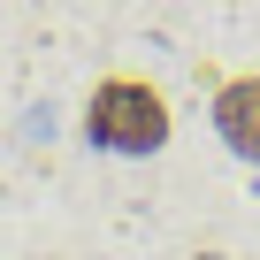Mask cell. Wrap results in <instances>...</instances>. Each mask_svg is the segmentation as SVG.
<instances>
[{"mask_svg": "<svg viewBox=\"0 0 260 260\" xmlns=\"http://www.w3.org/2000/svg\"><path fill=\"white\" fill-rule=\"evenodd\" d=\"M84 138L107 153H161L169 146V100L138 77H107L84 100Z\"/></svg>", "mask_w": 260, "mask_h": 260, "instance_id": "1", "label": "cell"}, {"mask_svg": "<svg viewBox=\"0 0 260 260\" xmlns=\"http://www.w3.org/2000/svg\"><path fill=\"white\" fill-rule=\"evenodd\" d=\"M214 130L230 138L237 161H260V77H230L214 92Z\"/></svg>", "mask_w": 260, "mask_h": 260, "instance_id": "2", "label": "cell"}]
</instances>
